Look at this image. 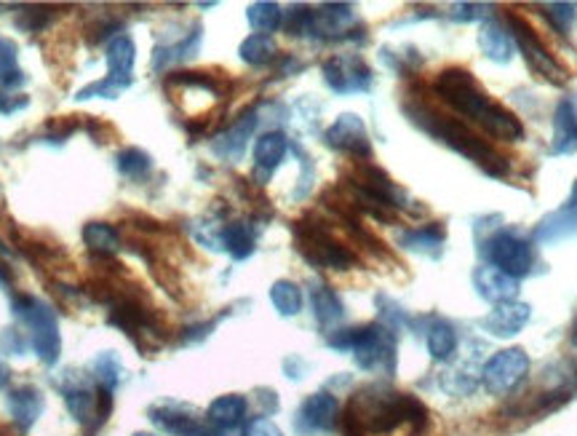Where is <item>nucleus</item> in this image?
I'll list each match as a JSON object with an SVG mask.
<instances>
[{"instance_id":"nucleus-1","label":"nucleus","mask_w":577,"mask_h":436,"mask_svg":"<svg viewBox=\"0 0 577 436\" xmlns=\"http://www.w3.org/2000/svg\"><path fill=\"white\" fill-rule=\"evenodd\" d=\"M342 426L348 436H412L425 426V410L415 396L369 386L350 399Z\"/></svg>"},{"instance_id":"nucleus-2","label":"nucleus","mask_w":577,"mask_h":436,"mask_svg":"<svg viewBox=\"0 0 577 436\" xmlns=\"http://www.w3.org/2000/svg\"><path fill=\"white\" fill-rule=\"evenodd\" d=\"M433 89L441 97V102H447L455 113L465 116L471 124L500 142H519L524 140V124L513 116L508 107H503L495 99H489V94L479 86V81L473 78L463 67H447L441 70Z\"/></svg>"},{"instance_id":"nucleus-3","label":"nucleus","mask_w":577,"mask_h":436,"mask_svg":"<svg viewBox=\"0 0 577 436\" xmlns=\"http://www.w3.org/2000/svg\"><path fill=\"white\" fill-rule=\"evenodd\" d=\"M407 116L415 121L425 134H431L433 140L444 142L447 148H452L455 153L465 156L471 164L481 166L489 177H503L508 172V166L500 158V153H495V148H489L487 142L479 140L473 129H468L465 124H460L457 118H447L431 110L425 105H409Z\"/></svg>"},{"instance_id":"nucleus-4","label":"nucleus","mask_w":577,"mask_h":436,"mask_svg":"<svg viewBox=\"0 0 577 436\" xmlns=\"http://www.w3.org/2000/svg\"><path fill=\"white\" fill-rule=\"evenodd\" d=\"M329 346L337 351H350L356 364L366 372H393L396 362V340L391 330L380 324L358 327V330H340L334 338H329Z\"/></svg>"},{"instance_id":"nucleus-5","label":"nucleus","mask_w":577,"mask_h":436,"mask_svg":"<svg viewBox=\"0 0 577 436\" xmlns=\"http://www.w3.org/2000/svg\"><path fill=\"white\" fill-rule=\"evenodd\" d=\"M11 305H14V316L25 321L30 330V343H33L38 359L43 364H57L59 354H62L57 311L33 295H17Z\"/></svg>"},{"instance_id":"nucleus-6","label":"nucleus","mask_w":577,"mask_h":436,"mask_svg":"<svg viewBox=\"0 0 577 436\" xmlns=\"http://www.w3.org/2000/svg\"><path fill=\"white\" fill-rule=\"evenodd\" d=\"M297 249L300 255L316 268H332V271H348L356 265V255L345 244L334 239L321 223L297 225Z\"/></svg>"},{"instance_id":"nucleus-7","label":"nucleus","mask_w":577,"mask_h":436,"mask_svg":"<svg viewBox=\"0 0 577 436\" xmlns=\"http://www.w3.org/2000/svg\"><path fill=\"white\" fill-rule=\"evenodd\" d=\"M484 255H487L489 265L503 271L505 276L519 281L521 276H527L532 271V263H535V252L529 247V241H524L521 236L511 231L495 233L492 239L484 244Z\"/></svg>"},{"instance_id":"nucleus-8","label":"nucleus","mask_w":577,"mask_h":436,"mask_svg":"<svg viewBox=\"0 0 577 436\" xmlns=\"http://www.w3.org/2000/svg\"><path fill=\"white\" fill-rule=\"evenodd\" d=\"M529 356L524 348H503L497 351L481 370V383L492 396L511 394L521 380L527 378Z\"/></svg>"},{"instance_id":"nucleus-9","label":"nucleus","mask_w":577,"mask_h":436,"mask_svg":"<svg viewBox=\"0 0 577 436\" xmlns=\"http://www.w3.org/2000/svg\"><path fill=\"white\" fill-rule=\"evenodd\" d=\"M508 35H511L513 46H519V51L524 54V59H527L529 67H532L537 75H543L545 81L551 83H564V70H561V65L551 57V51L545 49L543 41L537 38L535 30H532L524 19L511 14V17H508Z\"/></svg>"},{"instance_id":"nucleus-10","label":"nucleus","mask_w":577,"mask_h":436,"mask_svg":"<svg viewBox=\"0 0 577 436\" xmlns=\"http://www.w3.org/2000/svg\"><path fill=\"white\" fill-rule=\"evenodd\" d=\"M321 73H324L326 86L337 94H356V91H366L372 86V70L358 57L326 59Z\"/></svg>"},{"instance_id":"nucleus-11","label":"nucleus","mask_w":577,"mask_h":436,"mask_svg":"<svg viewBox=\"0 0 577 436\" xmlns=\"http://www.w3.org/2000/svg\"><path fill=\"white\" fill-rule=\"evenodd\" d=\"M326 145L356 158L372 156L369 132H366L364 121H361V116H356V113H342V116H337V121L326 129Z\"/></svg>"},{"instance_id":"nucleus-12","label":"nucleus","mask_w":577,"mask_h":436,"mask_svg":"<svg viewBox=\"0 0 577 436\" xmlns=\"http://www.w3.org/2000/svg\"><path fill=\"white\" fill-rule=\"evenodd\" d=\"M340 423V402L329 391L310 394L297 412L300 431H334Z\"/></svg>"},{"instance_id":"nucleus-13","label":"nucleus","mask_w":577,"mask_h":436,"mask_svg":"<svg viewBox=\"0 0 577 436\" xmlns=\"http://www.w3.org/2000/svg\"><path fill=\"white\" fill-rule=\"evenodd\" d=\"M529 316H532V308L521 300H505V303H497L492 311L481 319V327L495 335V338H513L519 335L524 327H527Z\"/></svg>"},{"instance_id":"nucleus-14","label":"nucleus","mask_w":577,"mask_h":436,"mask_svg":"<svg viewBox=\"0 0 577 436\" xmlns=\"http://www.w3.org/2000/svg\"><path fill=\"white\" fill-rule=\"evenodd\" d=\"M353 25H356L353 6H345V3H326V6L313 11L310 35H318V38H342Z\"/></svg>"},{"instance_id":"nucleus-15","label":"nucleus","mask_w":577,"mask_h":436,"mask_svg":"<svg viewBox=\"0 0 577 436\" xmlns=\"http://www.w3.org/2000/svg\"><path fill=\"white\" fill-rule=\"evenodd\" d=\"M246 410H249V404H246V399L241 394L217 396V399L209 404V410H206V423L225 436L230 434V431H236L238 426H244Z\"/></svg>"},{"instance_id":"nucleus-16","label":"nucleus","mask_w":577,"mask_h":436,"mask_svg":"<svg viewBox=\"0 0 577 436\" xmlns=\"http://www.w3.org/2000/svg\"><path fill=\"white\" fill-rule=\"evenodd\" d=\"M43 407H46V399H43L41 388L19 386L9 394L11 418L19 431H30L43 415Z\"/></svg>"},{"instance_id":"nucleus-17","label":"nucleus","mask_w":577,"mask_h":436,"mask_svg":"<svg viewBox=\"0 0 577 436\" xmlns=\"http://www.w3.org/2000/svg\"><path fill=\"white\" fill-rule=\"evenodd\" d=\"M254 126H257V113H254V110H246L236 124L230 126V129H225V132L214 140L212 145L214 153L220 158H225V161H238V158L244 156L246 142L252 137Z\"/></svg>"},{"instance_id":"nucleus-18","label":"nucleus","mask_w":577,"mask_h":436,"mask_svg":"<svg viewBox=\"0 0 577 436\" xmlns=\"http://www.w3.org/2000/svg\"><path fill=\"white\" fill-rule=\"evenodd\" d=\"M551 153L553 156H572V153H577V110L569 99L559 102L556 113H553Z\"/></svg>"},{"instance_id":"nucleus-19","label":"nucleus","mask_w":577,"mask_h":436,"mask_svg":"<svg viewBox=\"0 0 577 436\" xmlns=\"http://www.w3.org/2000/svg\"><path fill=\"white\" fill-rule=\"evenodd\" d=\"M473 284H476V292H479L484 300L489 303H505V300H513V295L519 292V281L505 276L503 271H497L492 265H481L473 273Z\"/></svg>"},{"instance_id":"nucleus-20","label":"nucleus","mask_w":577,"mask_h":436,"mask_svg":"<svg viewBox=\"0 0 577 436\" xmlns=\"http://www.w3.org/2000/svg\"><path fill=\"white\" fill-rule=\"evenodd\" d=\"M150 420H153L161 431H166V434L171 436H187L198 423H201V420L196 418V412L190 410V407L174 402H163L150 407Z\"/></svg>"},{"instance_id":"nucleus-21","label":"nucleus","mask_w":577,"mask_h":436,"mask_svg":"<svg viewBox=\"0 0 577 436\" xmlns=\"http://www.w3.org/2000/svg\"><path fill=\"white\" fill-rule=\"evenodd\" d=\"M479 46L484 51V57L497 62V65H508L513 59V46L511 35H508V27H503L497 19H487L484 25H481L479 33Z\"/></svg>"},{"instance_id":"nucleus-22","label":"nucleus","mask_w":577,"mask_h":436,"mask_svg":"<svg viewBox=\"0 0 577 436\" xmlns=\"http://www.w3.org/2000/svg\"><path fill=\"white\" fill-rule=\"evenodd\" d=\"M134 59H137V49L129 35H115L113 41L107 43V78L115 81H131V70H134Z\"/></svg>"},{"instance_id":"nucleus-23","label":"nucleus","mask_w":577,"mask_h":436,"mask_svg":"<svg viewBox=\"0 0 577 436\" xmlns=\"http://www.w3.org/2000/svg\"><path fill=\"white\" fill-rule=\"evenodd\" d=\"M425 343H428V354H431L436 362H447V359H452L457 351L455 324H449L447 319H436L431 327H428Z\"/></svg>"},{"instance_id":"nucleus-24","label":"nucleus","mask_w":577,"mask_h":436,"mask_svg":"<svg viewBox=\"0 0 577 436\" xmlns=\"http://www.w3.org/2000/svg\"><path fill=\"white\" fill-rule=\"evenodd\" d=\"M286 150H289V142H286L284 134L265 132L254 142V161H257V166L265 169V172H273L286 158Z\"/></svg>"},{"instance_id":"nucleus-25","label":"nucleus","mask_w":577,"mask_h":436,"mask_svg":"<svg viewBox=\"0 0 577 436\" xmlns=\"http://www.w3.org/2000/svg\"><path fill=\"white\" fill-rule=\"evenodd\" d=\"M399 244L409 252H417V255H439L441 244H444V228H439V225L409 228V231H401Z\"/></svg>"},{"instance_id":"nucleus-26","label":"nucleus","mask_w":577,"mask_h":436,"mask_svg":"<svg viewBox=\"0 0 577 436\" xmlns=\"http://www.w3.org/2000/svg\"><path fill=\"white\" fill-rule=\"evenodd\" d=\"M83 244L94 252V255L113 257L121 252L123 241L121 233L115 231L110 223H89L83 228Z\"/></svg>"},{"instance_id":"nucleus-27","label":"nucleus","mask_w":577,"mask_h":436,"mask_svg":"<svg viewBox=\"0 0 577 436\" xmlns=\"http://www.w3.org/2000/svg\"><path fill=\"white\" fill-rule=\"evenodd\" d=\"M310 303H313V316L318 319V324H337V321L345 316V305H342L340 295L334 292L332 287L326 284H316L313 292H310Z\"/></svg>"},{"instance_id":"nucleus-28","label":"nucleus","mask_w":577,"mask_h":436,"mask_svg":"<svg viewBox=\"0 0 577 436\" xmlns=\"http://www.w3.org/2000/svg\"><path fill=\"white\" fill-rule=\"evenodd\" d=\"M222 249L233 260H246L254 252V231L249 223H233L222 228Z\"/></svg>"},{"instance_id":"nucleus-29","label":"nucleus","mask_w":577,"mask_h":436,"mask_svg":"<svg viewBox=\"0 0 577 436\" xmlns=\"http://www.w3.org/2000/svg\"><path fill=\"white\" fill-rule=\"evenodd\" d=\"M577 231V212L572 206H564L559 212H553L545 217L540 228H537V239L540 241H556L564 236H572Z\"/></svg>"},{"instance_id":"nucleus-30","label":"nucleus","mask_w":577,"mask_h":436,"mask_svg":"<svg viewBox=\"0 0 577 436\" xmlns=\"http://www.w3.org/2000/svg\"><path fill=\"white\" fill-rule=\"evenodd\" d=\"M91 375H94V380H97L99 388H105V391H110L113 394L115 388L121 386L123 375H126V370H123L121 359H118V354H113V351H105V354H99L94 362H91Z\"/></svg>"},{"instance_id":"nucleus-31","label":"nucleus","mask_w":577,"mask_h":436,"mask_svg":"<svg viewBox=\"0 0 577 436\" xmlns=\"http://www.w3.org/2000/svg\"><path fill=\"white\" fill-rule=\"evenodd\" d=\"M246 17H249V25H252L254 35H270L284 25V11H281V6H278V3H268V0L252 3Z\"/></svg>"},{"instance_id":"nucleus-32","label":"nucleus","mask_w":577,"mask_h":436,"mask_svg":"<svg viewBox=\"0 0 577 436\" xmlns=\"http://www.w3.org/2000/svg\"><path fill=\"white\" fill-rule=\"evenodd\" d=\"M238 54H241V59H244L246 65L262 67V65H270V62L276 59L278 49L270 35H249V38L241 43Z\"/></svg>"},{"instance_id":"nucleus-33","label":"nucleus","mask_w":577,"mask_h":436,"mask_svg":"<svg viewBox=\"0 0 577 436\" xmlns=\"http://www.w3.org/2000/svg\"><path fill=\"white\" fill-rule=\"evenodd\" d=\"M270 303L281 316H297L302 311V289L289 279L276 281L270 287Z\"/></svg>"},{"instance_id":"nucleus-34","label":"nucleus","mask_w":577,"mask_h":436,"mask_svg":"<svg viewBox=\"0 0 577 436\" xmlns=\"http://www.w3.org/2000/svg\"><path fill=\"white\" fill-rule=\"evenodd\" d=\"M153 169V158L147 156L145 150L126 148L118 153V172L129 180H145Z\"/></svg>"},{"instance_id":"nucleus-35","label":"nucleus","mask_w":577,"mask_h":436,"mask_svg":"<svg viewBox=\"0 0 577 436\" xmlns=\"http://www.w3.org/2000/svg\"><path fill=\"white\" fill-rule=\"evenodd\" d=\"M129 86H131V81H115V78H105V81L91 83V86L78 91V99H94V97L115 99V97H121L123 91L129 89Z\"/></svg>"},{"instance_id":"nucleus-36","label":"nucleus","mask_w":577,"mask_h":436,"mask_svg":"<svg viewBox=\"0 0 577 436\" xmlns=\"http://www.w3.org/2000/svg\"><path fill=\"white\" fill-rule=\"evenodd\" d=\"M545 17L551 19V25L561 33H567L572 19H575V6L572 3H548L545 6Z\"/></svg>"},{"instance_id":"nucleus-37","label":"nucleus","mask_w":577,"mask_h":436,"mask_svg":"<svg viewBox=\"0 0 577 436\" xmlns=\"http://www.w3.org/2000/svg\"><path fill=\"white\" fill-rule=\"evenodd\" d=\"M17 54H19L17 43L0 35V81L9 75L11 70H17Z\"/></svg>"},{"instance_id":"nucleus-38","label":"nucleus","mask_w":577,"mask_h":436,"mask_svg":"<svg viewBox=\"0 0 577 436\" xmlns=\"http://www.w3.org/2000/svg\"><path fill=\"white\" fill-rule=\"evenodd\" d=\"M241 436H284L281 434V428L268 418H254L249 420L244 426V434Z\"/></svg>"},{"instance_id":"nucleus-39","label":"nucleus","mask_w":577,"mask_h":436,"mask_svg":"<svg viewBox=\"0 0 577 436\" xmlns=\"http://www.w3.org/2000/svg\"><path fill=\"white\" fill-rule=\"evenodd\" d=\"M481 17H487V6H481V3H457L455 9H452L455 22H473V19Z\"/></svg>"},{"instance_id":"nucleus-40","label":"nucleus","mask_w":577,"mask_h":436,"mask_svg":"<svg viewBox=\"0 0 577 436\" xmlns=\"http://www.w3.org/2000/svg\"><path fill=\"white\" fill-rule=\"evenodd\" d=\"M27 107V97L22 94H9V91L0 89V113L3 116H11V113H17V110H25Z\"/></svg>"},{"instance_id":"nucleus-41","label":"nucleus","mask_w":577,"mask_h":436,"mask_svg":"<svg viewBox=\"0 0 577 436\" xmlns=\"http://www.w3.org/2000/svg\"><path fill=\"white\" fill-rule=\"evenodd\" d=\"M187 436H222V434L217 431V428L209 426V423H198V426L193 428V431H190Z\"/></svg>"},{"instance_id":"nucleus-42","label":"nucleus","mask_w":577,"mask_h":436,"mask_svg":"<svg viewBox=\"0 0 577 436\" xmlns=\"http://www.w3.org/2000/svg\"><path fill=\"white\" fill-rule=\"evenodd\" d=\"M9 380H11V370H9V367H6V364L0 362V388L6 386Z\"/></svg>"},{"instance_id":"nucleus-43","label":"nucleus","mask_w":577,"mask_h":436,"mask_svg":"<svg viewBox=\"0 0 577 436\" xmlns=\"http://www.w3.org/2000/svg\"><path fill=\"white\" fill-rule=\"evenodd\" d=\"M569 206L577 212V182H575V190H572V201H569Z\"/></svg>"},{"instance_id":"nucleus-44","label":"nucleus","mask_w":577,"mask_h":436,"mask_svg":"<svg viewBox=\"0 0 577 436\" xmlns=\"http://www.w3.org/2000/svg\"><path fill=\"white\" fill-rule=\"evenodd\" d=\"M0 436H17V434H14L9 426H0Z\"/></svg>"},{"instance_id":"nucleus-45","label":"nucleus","mask_w":577,"mask_h":436,"mask_svg":"<svg viewBox=\"0 0 577 436\" xmlns=\"http://www.w3.org/2000/svg\"><path fill=\"white\" fill-rule=\"evenodd\" d=\"M572 343L577 346V321H575V330H572Z\"/></svg>"},{"instance_id":"nucleus-46","label":"nucleus","mask_w":577,"mask_h":436,"mask_svg":"<svg viewBox=\"0 0 577 436\" xmlns=\"http://www.w3.org/2000/svg\"><path fill=\"white\" fill-rule=\"evenodd\" d=\"M134 436H155V434H145V431H139V434H134Z\"/></svg>"}]
</instances>
